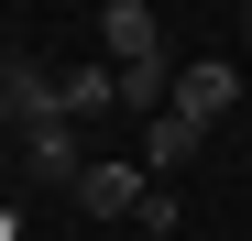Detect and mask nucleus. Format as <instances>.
Listing matches in <instances>:
<instances>
[{
    "label": "nucleus",
    "instance_id": "obj_1",
    "mask_svg": "<svg viewBox=\"0 0 252 241\" xmlns=\"http://www.w3.org/2000/svg\"><path fill=\"white\" fill-rule=\"evenodd\" d=\"M0 99H11V132H44V120H66V66L0 55Z\"/></svg>",
    "mask_w": 252,
    "mask_h": 241
},
{
    "label": "nucleus",
    "instance_id": "obj_2",
    "mask_svg": "<svg viewBox=\"0 0 252 241\" xmlns=\"http://www.w3.org/2000/svg\"><path fill=\"white\" fill-rule=\"evenodd\" d=\"M99 44H110L121 77H143V66H164V22L143 11V0H110V11H99Z\"/></svg>",
    "mask_w": 252,
    "mask_h": 241
},
{
    "label": "nucleus",
    "instance_id": "obj_3",
    "mask_svg": "<svg viewBox=\"0 0 252 241\" xmlns=\"http://www.w3.org/2000/svg\"><path fill=\"white\" fill-rule=\"evenodd\" d=\"M143 197H154V176L121 165V153H99V165L77 176V209H88V219H143Z\"/></svg>",
    "mask_w": 252,
    "mask_h": 241
},
{
    "label": "nucleus",
    "instance_id": "obj_4",
    "mask_svg": "<svg viewBox=\"0 0 252 241\" xmlns=\"http://www.w3.org/2000/svg\"><path fill=\"white\" fill-rule=\"evenodd\" d=\"M230 99H241V66H220V55H197V66H176V120H230Z\"/></svg>",
    "mask_w": 252,
    "mask_h": 241
},
{
    "label": "nucleus",
    "instance_id": "obj_5",
    "mask_svg": "<svg viewBox=\"0 0 252 241\" xmlns=\"http://www.w3.org/2000/svg\"><path fill=\"white\" fill-rule=\"evenodd\" d=\"M22 165L44 176V186H66V197H77V176H88L99 153H77V132H66V120H44V132H22Z\"/></svg>",
    "mask_w": 252,
    "mask_h": 241
},
{
    "label": "nucleus",
    "instance_id": "obj_6",
    "mask_svg": "<svg viewBox=\"0 0 252 241\" xmlns=\"http://www.w3.org/2000/svg\"><path fill=\"white\" fill-rule=\"evenodd\" d=\"M197 143H208V132H197V120H176V110L143 120V176H154V186H164V176H187V165H197Z\"/></svg>",
    "mask_w": 252,
    "mask_h": 241
},
{
    "label": "nucleus",
    "instance_id": "obj_7",
    "mask_svg": "<svg viewBox=\"0 0 252 241\" xmlns=\"http://www.w3.org/2000/svg\"><path fill=\"white\" fill-rule=\"evenodd\" d=\"M77 110H121V66H66V120Z\"/></svg>",
    "mask_w": 252,
    "mask_h": 241
},
{
    "label": "nucleus",
    "instance_id": "obj_8",
    "mask_svg": "<svg viewBox=\"0 0 252 241\" xmlns=\"http://www.w3.org/2000/svg\"><path fill=\"white\" fill-rule=\"evenodd\" d=\"M241 44H252V0H241Z\"/></svg>",
    "mask_w": 252,
    "mask_h": 241
},
{
    "label": "nucleus",
    "instance_id": "obj_9",
    "mask_svg": "<svg viewBox=\"0 0 252 241\" xmlns=\"http://www.w3.org/2000/svg\"><path fill=\"white\" fill-rule=\"evenodd\" d=\"M0 132H11V99H0Z\"/></svg>",
    "mask_w": 252,
    "mask_h": 241
}]
</instances>
